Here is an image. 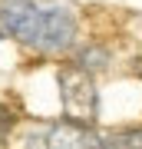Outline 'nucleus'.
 <instances>
[{
    "instance_id": "nucleus-5",
    "label": "nucleus",
    "mask_w": 142,
    "mask_h": 149,
    "mask_svg": "<svg viewBox=\"0 0 142 149\" xmlns=\"http://www.w3.org/2000/svg\"><path fill=\"white\" fill-rule=\"evenodd\" d=\"M13 123H17V119H13V113L7 109V106H0V143H3L7 136H10V129H13Z\"/></svg>"
},
{
    "instance_id": "nucleus-3",
    "label": "nucleus",
    "mask_w": 142,
    "mask_h": 149,
    "mask_svg": "<svg viewBox=\"0 0 142 149\" xmlns=\"http://www.w3.org/2000/svg\"><path fill=\"white\" fill-rule=\"evenodd\" d=\"M26 149H103V136L83 123H53L26 139Z\"/></svg>"
},
{
    "instance_id": "nucleus-4",
    "label": "nucleus",
    "mask_w": 142,
    "mask_h": 149,
    "mask_svg": "<svg viewBox=\"0 0 142 149\" xmlns=\"http://www.w3.org/2000/svg\"><path fill=\"white\" fill-rule=\"evenodd\" d=\"M103 149H142V129H119L103 139Z\"/></svg>"
},
{
    "instance_id": "nucleus-1",
    "label": "nucleus",
    "mask_w": 142,
    "mask_h": 149,
    "mask_svg": "<svg viewBox=\"0 0 142 149\" xmlns=\"http://www.w3.org/2000/svg\"><path fill=\"white\" fill-rule=\"evenodd\" d=\"M0 23L20 43L40 50H63L76 37V20L63 7H40L37 0H0Z\"/></svg>"
},
{
    "instance_id": "nucleus-2",
    "label": "nucleus",
    "mask_w": 142,
    "mask_h": 149,
    "mask_svg": "<svg viewBox=\"0 0 142 149\" xmlns=\"http://www.w3.org/2000/svg\"><path fill=\"white\" fill-rule=\"evenodd\" d=\"M60 96H63V109H66L69 123H83V126L96 123L99 96H96V83L86 70H79V66L60 70Z\"/></svg>"
}]
</instances>
